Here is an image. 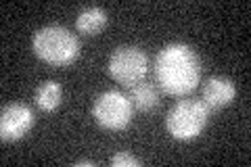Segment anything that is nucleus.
Wrapping results in <instances>:
<instances>
[{
  "label": "nucleus",
  "instance_id": "1",
  "mask_svg": "<svg viewBox=\"0 0 251 167\" xmlns=\"http://www.w3.org/2000/svg\"><path fill=\"white\" fill-rule=\"evenodd\" d=\"M155 79L159 88L172 96H186L201 82V59L193 46L170 42L155 57Z\"/></svg>",
  "mask_w": 251,
  "mask_h": 167
},
{
  "label": "nucleus",
  "instance_id": "2",
  "mask_svg": "<svg viewBox=\"0 0 251 167\" xmlns=\"http://www.w3.org/2000/svg\"><path fill=\"white\" fill-rule=\"evenodd\" d=\"M31 48H34L36 57L44 63L63 67L80 57V40L67 27L50 23V25L36 29L34 38H31Z\"/></svg>",
  "mask_w": 251,
  "mask_h": 167
},
{
  "label": "nucleus",
  "instance_id": "3",
  "mask_svg": "<svg viewBox=\"0 0 251 167\" xmlns=\"http://www.w3.org/2000/svg\"><path fill=\"white\" fill-rule=\"evenodd\" d=\"M209 109L199 98L178 100L166 115V128L176 140H193L207 128Z\"/></svg>",
  "mask_w": 251,
  "mask_h": 167
},
{
  "label": "nucleus",
  "instance_id": "4",
  "mask_svg": "<svg viewBox=\"0 0 251 167\" xmlns=\"http://www.w3.org/2000/svg\"><path fill=\"white\" fill-rule=\"evenodd\" d=\"M134 115V105L122 90H105L92 102V117L105 130H126Z\"/></svg>",
  "mask_w": 251,
  "mask_h": 167
},
{
  "label": "nucleus",
  "instance_id": "5",
  "mask_svg": "<svg viewBox=\"0 0 251 167\" xmlns=\"http://www.w3.org/2000/svg\"><path fill=\"white\" fill-rule=\"evenodd\" d=\"M107 71L117 84L132 88V86H136L145 79L149 71V57L138 46H117L107 61Z\"/></svg>",
  "mask_w": 251,
  "mask_h": 167
},
{
  "label": "nucleus",
  "instance_id": "6",
  "mask_svg": "<svg viewBox=\"0 0 251 167\" xmlns=\"http://www.w3.org/2000/svg\"><path fill=\"white\" fill-rule=\"evenodd\" d=\"M34 125V113L23 102H9L2 107L0 113V138L6 140H19L31 130Z\"/></svg>",
  "mask_w": 251,
  "mask_h": 167
},
{
  "label": "nucleus",
  "instance_id": "7",
  "mask_svg": "<svg viewBox=\"0 0 251 167\" xmlns=\"http://www.w3.org/2000/svg\"><path fill=\"white\" fill-rule=\"evenodd\" d=\"M237 96V86L226 75H211L203 84V102L209 111H218L228 107Z\"/></svg>",
  "mask_w": 251,
  "mask_h": 167
},
{
  "label": "nucleus",
  "instance_id": "8",
  "mask_svg": "<svg viewBox=\"0 0 251 167\" xmlns=\"http://www.w3.org/2000/svg\"><path fill=\"white\" fill-rule=\"evenodd\" d=\"M107 19H109V15L103 6L90 4V6H84V9L77 13L75 27L84 36H97L99 31L107 25Z\"/></svg>",
  "mask_w": 251,
  "mask_h": 167
},
{
  "label": "nucleus",
  "instance_id": "9",
  "mask_svg": "<svg viewBox=\"0 0 251 167\" xmlns=\"http://www.w3.org/2000/svg\"><path fill=\"white\" fill-rule=\"evenodd\" d=\"M130 100H132V105H134L138 111L149 113V111L157 109V105H159V90H157L155 84L145 82V79H143V82H138L136 86H132Z\"/></svg>",
  "mask_w": 251,
  "mask_h": 167
},
{
  "label": "nucleus",
  "instance_id": "10",
  "mask_svg": "<svg viewBox=\"0 0 251 167\" xmlns=\"http://www.w3.org/2000/svg\"><path fill=\"white\" fill-rule=\"evenodd\" d=\"M63 100V88L59 82L49 79V82H42L36 90V105L42 111H54Z\"/></svg>",
  "mask_w": 251,
  "mask_h": 167
},
{
  "label": "nucleus",
  "instance_id": "11",
  "mask_svg": "<svg viewBox=\"0 0 251 167\" xmlns=\"http://www.w3.org/2000/svg\"><path fill=\"white\" fill-rule=\"evenodd\" d=\"M111 165L113 167H136V165H140V159L128 153V150H120V153L113 155Z\"/></svg>",
  "mask_w": 251,
  "mask_h": 167
},
{
  "label": "nucleus",
  "instance_id": "12",
  "mask_svg": "<svg viewBox=\"0 0 251 167\" xmlns=\"http://www.w3.org/2000/svg\"><path fill=\"white\" fill-rule=\"evenodd\" d=\"M75 165H97L92 159H82V161H75Z\"/></svg>",
  "mask_w": 251,
  "mask_h": 167
}]
</instances>
